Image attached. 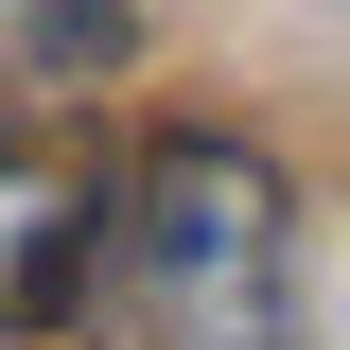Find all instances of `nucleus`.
<instances>
[{
  "mask_svg": "<svg viewBox=\"0 0 350 350\" xmlns=\"http://www.w3.org/2000/svg\"><path fill=\"white\" fill-rule=\"evenodd\" d=\"M88 350H280V175L245 140H158L70 228L53 280Z\"/></svg>",
  "mask_w": 350,
  "mask_h": 350,
  "instance_id": "nucleus-1",
  "label": "nucleus"
},
{
  "mask_svg": "<svg viewBox=\"0 0 350 350\" xmlns=\"http://www.w3.org/2000/svg\"><path fill=\"white\" fill-rule=\"evenodd\" d=\"M70 228H88V211H53V193H36V158L0 140V333H18V315H53V280H70Z\"/></svg>",
  "mask_w": 350,
  "mask_h": 350,
  "instance_id": "nucleus-2",
  "label": "nucleus"
}]
</instances>
